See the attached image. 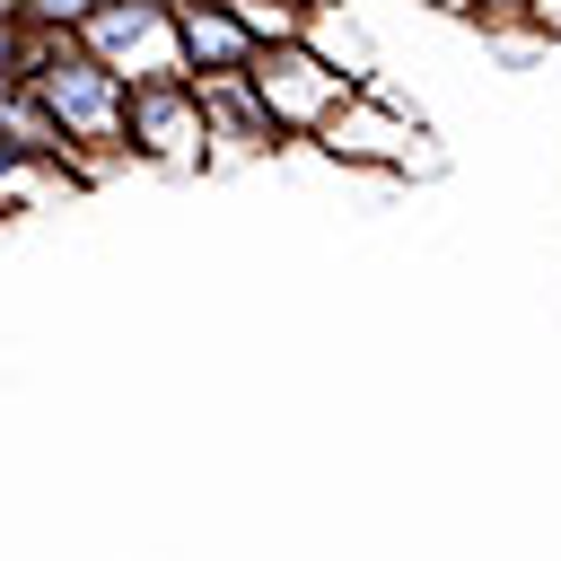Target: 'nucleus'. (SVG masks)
Here are the masks:
<instances>
[{
    "label": "nucleus",
    "mask_w": 561,
    "mask_h": 561,
    "mask_svg": "<svg viewBox=\"0 0 561 561\" xmlns=\"http://www.w3.org/2000/svg\"><path fill=\"white\" fill-rule=\"evenodd\" d=\"M473 18H491V26H517V18H526V0H473Z\"/></svg>",
    "instance_id": "12"
},
{
    "label": "nucleus",
    "mask_w": 561,
    "mask_h": 561,
    "mask_svg": "<svg viewBox=\"0 0 561 561\" xmlns=\"http://www.w3.org/2000/svg\"><path fill=\"white\" fill-rule=\"evenodd\" d=\"M526 18H535V26L552 35V44H561V0H526Z\"/></svg>",
    "instance_id": "13"
},
{
    "label": "nucleus",
    "mask_w": 561,
    "mask_h": 561,
    "mask_svg": "<svg viewBox=\"0 0 561 561\" xmlns=\"http://www.w3.org/2000/svg\"><path fill=\"white\" fill-rule=\"evenodd\" d=\"M123 149H131V158H149V167H175V175L210 167L193 79H140V88H123Z\"/></svg>",
    "instance_id": "4"
},
{
    "label": "nucleus",
    "mask_w": 561,
    "mask_h": 561,
    "mask_svg": "<svg viewBox=\"0 0 561 561\" xmlns=\"http://www.w3.org/2000/svg\"><path fill=\"white\" fill-rule=\"evenodd\" d=\"M79 53L105 61L123 88H140V79H184L175 0H96L88 26H79Z\"/></svg>",
    "instance_id": "3"
},
{
    "label": "nucleus",
    "mask_w": 561,
    "mask_h": 561,
    "mask_svg": "<svg viewBox=\"0 0 561 561\" xmlns=\"http://www.w3.org/2000/svg\"><path fill=\"white\" fill-rule=\"evenodd\" d=\"M193 96H202V140H210V167H237V158H263V149H280V131H272V114L254 105L245 70L193 79Z\"/></svg>",
    "instance_id": "6"
},
{
    "label": "nucleus",
    "mask_w": 561,
    "mask_h": 561,
    "mask_svg": "<svg viewBox=\"0 0 561 561\" xmlns=\"http://www.w3.org/2000/svg\"><path fill=\"white\" fill-rule=\"evenodd\" d=\"M245 88H254V105L272 114L280 140H316V131L359 96V79H342V70L316 61L307 44H263V53L245 61Z\"/></svg>",
    "instance_id": "2"
},
{
    "label": "nucleus",
    "mask_w": 561,
    "mask_h": 561,
    "mask_svg": "<svg viewBox=\"0 0 561 561\" xmlns=\"http://www.w3.org/2000/svg\"><path fill=\"white\" fill-rule=\"evenodd\" d=\"M228 18H237V26H245V44L263 53V44H298L307 0H228Z\"/></svg>",
    "instance_id": "10"
},
{
    "label": "nucleus",
    "mask_w": 561,
    "mask_h": 561,
    "mask_svg": "<svg viewBox=\"0 0 561 561\" xmlns=\"http://www.w3.org/2000/svg\"><path fill=\"white\" fill-rule=\"evenodd\" d=\"M175 44H184V79H219V70L254 61V44L228 18V0H175Z\"/></svg>",
    "instance_id": "7"
},
{
    "label": "nucleus",
    "mask_w": 561,
    "mask_h": 561,
    "mask_svg": "<svg viewBox=\"0 0 561 561\" xmlns=\"http://www.w3.org/2000/svg\"><path fill=\"white\" fill-rule=\"evenodd\" d=\"M298 44H307L316 61H333L342 79L377 88V53H368V35L351 26V9H342V0H307V26H298Z\"/></svg>",
    "instance_id": "8"
},
{
    "label": "nucleus",
    "mask_w": 561,
    "mask_h": 561,
    "mask_svg": "<svg viewBox=\"0 0 561 561\" xmlns=\"http://www.w3.org/2000/svg\"><path fill=\"white\" fill-rule=\"evenodd\" d=\"M430 9H447V18H473V0H430Z\"/></svg>",
    "instance_id": "14"
},
{
    "label": "nucleus",
    "mask_w": 561,
    "mask_h": 561,
    "mask_svg": "<svg viewBox=\"0 0 561 561\" xmlns=\"http://www.w3.org/2000/svg\"><path fill=\"white\" fill-rule=\"evenodd\" d=\"M88 9H96V0H18V18H26L35 35H79Z\"/></svg>",
    "instance_id": "11"
},
{
    "label": "nucleus",
    "mask_w": 561,
    "mask_h": 561,
    "mask_svg": "<svg viewBox=\"0 0 561 561\" xmlns=\"http://www.w3.org/2000/svg\"><path fill=\"white\" fill-rule=\"evenodd\" d=\"M26 96L53 114V131H61L79 184H96V175H114V167L131 158V149H123V79H114L105 61H88L79 35H35Z\"/></svg>",
    "instance_id": "1"
},
{
    "label": "nucleus",
    "mask_w": 561,
    "mask_h": 561,
    "mask_svg": "<svg viewBox=\"0 0 561 561\" xmlns=\"http://www.w3.org/2000/svg\"><path fill=\"white\" fill-rule=\"evenodd\" d=\"M316 149L324 158H342V167H377V175H403V167H421L430 149H421V123L394 105V88L377 79V88H359L324 131H316Z\"/></svg>",
    "instance_id": "5"
},
{
    "label": "nucleus",
    "mask_w": 561,
    "mask_h": 561,
    "mask_svg": "<svg viewBox=\"0 0 561 561\" xmlns=\"http://www.w3.org/2000/svg\"><path fill=\"white\" fill-rule=\"evenodd\" d=\"M0 140L18 149V158H35V167H61L70 184H79V167H70V149H61V131H53V114L26 96V88H0Z\"/></svg>",
    "instance_id": "9"
}]
</instances>
